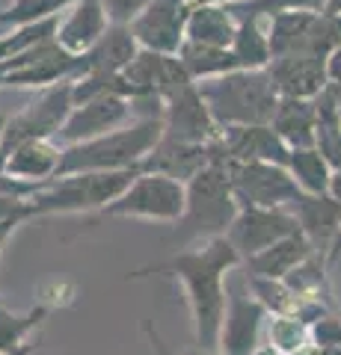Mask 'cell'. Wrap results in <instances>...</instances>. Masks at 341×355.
<instances>
[{"mask_svg":"<svg viewBox=\"0 0 341 355\" xmlns=\"http://www.w3.org/2000/svg\"><path fill=\"white\" fill-rule=\"evenodd\" d=\"M140 53V42L128 24H110L107 33L86 53H81V77H113L122 74ZM78 77V80H81Z\"/></svg>","mask_w":341,"mask_h":355,"instance_id":"ac0fdd59","label":"cell"},{"mask_svg":"<svg viewBox=\"0 0 341 355\" xmlns=\"http://www.w3.org/2000/svg\"><path fill=\"white\" fill-rule=\"evenodd\" d=\"M74 3H78V0H13L6 9H0V36L9 30L57 18L60 9L74 6Z\"/></svg>","mask_w":341,"mask_h":355,"instance_id":"4316f807","label":"cell"},{"mask_svg":"<svg viewBox=\"0 0 341 355\" xmlns=\"http://www.w3.org/2000/svg\"><path fill=\"white\" fill-rule=\"evenodd\" d=\"M163 139V116H142L140 121L104 137L65 146L60 157L57 178L78 172H119L134 169L149 157V151Z\"/></svg>","mask_w":341,"mask_h":355,"instance_id":"3957f363","label":"cell"},{"mask_svg":"<svg viewBox=\"0 0 341 355\" xmlns=\"http://www.w3.org/2000/svg\"><path fill=\"white\" fill-rule=\"evenodd\" d=\"M228 160H217L187 181V207L178 228L167 234V243H187L199 237H226L228 225L238 216V198L228 181Z\"/></svg>","mask_w":341,"mask_h":355,"instance_id":"277c9868","label":"cell"},{"mask_svg":"<svg viewBox=\"0 0 341 355\" xmlns=\"http://www.w3.org/2000/svg\"><path fill=\"white\" fill-rule=\"evenodd\" d=\"M219 146L226 151V160H264L288 166L291 148L270 125H235L219 128Z\"/></svg>","mask_w":341,"mask_h":355,"instance_id":"9a60e30c","label":"cell"},{"mask_svg":"<svg viewBox=\"0 0 341 355\" xmlns=\"http://www.w3.org/2000/svg\"><path fill=\"white\" fill-rule=\"evenodd\" d=\"M33 216V207H30V202H27V207L24 210H18V214H13V216H3L0 219V252H3V246H6V240L13 237V231L21 225L24 219H30Z\"/></svg>","mask_w":341,"mask_h":355,"instance_id":"1f68e13d","label":"cell"},{"mask_svg":"<svg viewBox=\"0 0 341 355\" xmlns=\"http://www.w3.org/2000/svg\"><path fill=\"white\" fill-rule=\"evenodd\" d=\"M291 234H300V222L285 207H240L226 231L228 243L244 261Z\"/></svg>","mask_w":341,"mask_h":355,"instance_id":"8fae6325","label":"cell"},{"mask_svg":"<svg viewBox=\"0 0 341 355\" xmlns=\"http://www.w3.org/2000/svg\"><path fill=\"white\" fill-rule=\"evenodd\" d=\"M178 60L184 62V69L193 80H208V77H219L228 71H244L232 48H214V44H202L190 39H184Z\"/></svg>","mask_w":341,"mask_h":355,"instance_id":"cb8c5ba5","label":"cell"},{"mask_svg":"<svg viewBox=\"0 0 341 355\" xmlns=\"http://www.w3.org/2000/svg\"><path fill=\"white\" fill-rule=\"evenodd\" d=\"M329 92H333V95L338 98V101H341V86H335V83H329Z\"/></svg>","mask_w":341,"mask_h":355,"instance_id":"ab89813d","label":"cell"},{"mask_svg":"<svg viewBox=\"0 0 341 355\" xmlns=\"http://www.w3.org/2000/svg\"><path fill=\"white\" fill-rule=\"evenodd\" d=\"M74 110V80H63L53 89H48L39 101L24 107L15 119L6 121L3 137H0V169L6 157L13 154L21 142L30 139H53L63 130L65 119Z\"/></svg>","mask_w":341,"mask_h":355,"instance_id":"52a82bcc","label":"cell"},{"mask_svg":"<svg viewBox=\"0 0 341 355\" xmlns=\"http://www.w3.org/2000/svg\"><path fill=\"white\" fill-rule=\"evenodd\" d=\"M190 12H193L190 0H151L128 27L146 51L178 57L181 44L187 39V21H190Z\"/></svg>","mask_w":341,"mask_h":355,"instance_id":"7c38bea8","label":"cell"},{"mask_svg":"<svg viewBox=\"0 0 341 355\" xmlns=\"http://www.w3.org/2000/svg\"><path fill=\"white\" fill-rule=\"evenodd\" d=\"M140 175V166L119 172H78L51 178L39 193H33L27 202L33 216L48 214H83V210H104L110 202H116Z\"/></svg>","mask_w":341,"mask_h":355,"instance_id":"5b68a950","label":"cell"},{"mask_svg":"<svg viewBox=\"0 0 341 355\" xmlns=\"http://www.w3.org/2000/svg\"><path fill=\"white\" fill-rule=\"evenodd\" d=\"M312 326L297 314H276L270 323V349L279 355H291L306 343H312Z\"/></svg>","mask_w":341,"mask_h":355,"instance_id":"f546056e","label":"cell"},{"mask_svg":"<svg viewBox=\"0 0 341 355\" xmlns=\"http://www.w3.org/2000/svg\"><path fill=\"white\" fill-rule=\"evenodd\" d=\"M338 121H341V101H338Z\"/></svg>","mask_w":341,"mask_h":355,"instance_id":"7bdbcfd3","label":"cell"},{"mask_svg":"<svg viewBox=\"0 0 341 355\" xmlns=\"http://www.w3.org/2000/svg\"><path fill=\"white\" fill-rule=\"evenodd\" d=\"M217 137H219V128L196 83L178 89V92L163 101V139L202 146V142H214Z\"/></svg>","mask_w":341,"mask_h":355,"instance_id":"4fadbf2b","label":"cell"},{"mask_svg":"<svg viewBox=\"0 0 341 355\" xmlns=\"http://www.w3.org/2000/svg\"><path fill=\"white\" fill-rule=\"evenodd\" d=\"M3 128H6V119L0 116V137H3Z\"/></svg>","mask_w":341,"mask_h":355,"instance_id":"60d3db41","label":"cell"},{"mask_svg":"<svg viewBox=\"0 0 341 355\" xmlns=\"http://www.w3.org/2000/svg\"><path fill=\"white\" fill-rule=\"evenodd\" d=\"M270 128L288 142V148H315L317 142L315 98H279Z\"/></svg>","mask_w":341,"mask_h":355,"instance_id":"7402d4cb","label":"cell"},{"mask_svg":"<svg viewBox=\"0 0 341 355\" xmlns=\"http://www.w3.org/2000/svg\"><path fill=\"white\" fill-rule=\"evenodd\" d=\"M244 258L228 243V237L208 240L202 249H187L160 263H149L142 270L125 275L131 279H151V275H175L187 284L193 323H196V343L202 349H219V329L226 317V275L238 270Z\"/></svg>","mask_w":341,"mask_h":355,"instance_id":"6da1fadb","label":"cell"},{"mask_svg":"<svg viewBox=\"0 0 341 355\" xmlns=\"http://www.w3.org/2000/svg\"><path fill=\"white\" fill-rule=\"evenodd\" d=\"M326 193L333 196L335 202H341V169L333 172V178H329V190H326Z\"/></svg>","mask_w":341,"mask_h":355,"instance_id":"836d02e7","label":"cell"},{"mask_svg":"<svg viewBox=\"0 0 341 355\" xmlns=\"http://www.w3.org/2000/svg\"><path fill=\"white\" fill-rule=\"evenodd\" d=\"M312 252H315L312 243L306 240V234L300 231V234H291V237H285L279 243H273L270 249H264L258 254H252V258H247L244 270H247V275H252V279L282 282L285 275H288L291 270H297V266L309 258Z\"/></svg>","mask_w":341,"mask_h":355,"instance_id":"44dd1931","label":"cell"},{"mask_svg":"<svg viewBox=\"0 0 341 355\" xmlns=\"http://www.w3.org/2000/svg\"><path fill=\"white\" fill-rule=\"evenodd\" d=\"M291 214L300 222V231L306 234V240L312 243L315 254L329 258L333 243L341 231V202H335L329 193H324V196L303 193L291 205Z\"/></svg>","mask_w":341,"mask_h":355,"instance_id":"e0dca14e","label":"cell"},{"mask_svg":"<svg viewBox=\"0 0 341 355\" xmlns=\"http://www.w3.org/2000/svg\"><path fill=\"white\" fill-rule=\"evenodd\" d=\"M131 119V101L122 95H95L90 101H83L72 110V116L65 119L63 130L57 133V142L65 146H78V142L104 137L110 130H119Z\"/></svg>","mask_w":341,"mask_h":355,"instance_id":"5bb4252c","label":"cell"},{"mask_svg":"<svg viewBox=\"0 0 341 355\" xmlns=\"http://www.w3.org/2000/svg\"><path fill=\"white\" fill-rule=\"evenodd\" d=\"M291 355H317V347H315V343H306V347H300V349L291 352Z\"/></svg>","mask_w":341,"mask_h":355,"instance_id":"8d00e7d4","label":"cell"},{"mask_svg":"<svg viewBox=\"0 0 341 355\" xmlns=\"http://www.w3.org/2000/svg\"><path fill=\"white\" fill-rule=\"evenodd\" d=\"M187 355H217V349H202V347H196V349H190Z\"/></svg>","mask_w":341,"mask_h":355,"instance_id":"f35d334b","label":"cell"},{"mask_svg":"<svg viewBox=\"0 0 341 355\" xmlns=\"http://www.w3.org/2000/svg\"><path fill=\"white\" fill-rule=\"evenodd\" d=\"M258 355H279V352H273V349L267 347V349H264V352H258Z\"/></svg>","mask_w":341,"mask_h":355,"instance_id":"b9f144b4","label":"cell"},{"mask_svg":"<svg viewBox=\"0 0 341 355\" xmlns=\"http://www.w3.org/2000/svg\"><path fill=\"white\" fill-rule=\"evenodd\" d=\"M63 148L57 146V139H30L9 154L0 175H9L15 181L27 184H45L51 178H57L60 169Z\"/></svg>","mask_w":341,"mask_h":355,"instance_id":"d6986e66","label":"cell"},{"mask_svg":"<svg viewBox=\"0 0 341 355\" xmlns=\"http://www.w3.org/2000/svg\"><path fill=\"white\" fill-rule=\"evenodd\" d=\"M196 86H199V95L205 98L217 128L270 125L282 98L267 69L228 71L199 80Z\"/></svg>","mask_w":341,"mask_h":355,"instance_id":"7a4b0ae2","label":"cell"},{"mask_svg":"<svg viewBox=\"0 0 341 355\" xmlns=\"http://www.w3.org/2000/svg\"><path fill=\"white\" fill-rule=\"evenodd\" d=\"M193 6H208V3H214V6H228V3H240V0H190Z\"/></svg>","mask_w":341,"mask_h":355,"instance_id":"e575fe53","label":"cell"},{"mask_svg":"<svg viewBox=\"0 0 341 355\" xmlns=\"http://www.w3.org/2000/svg\"><path fill=\"white\" fill-rule=\"evenodd\" d=\"M317 355H341V347H317Z\"/></svg>","mask_w":341,"mask_h":355,"instance_id":"74e56055","label":"cell"},{"mask_svg":"<svg viewBox=\"0 0 341 355\" xmlns=\"http://www.w3.org/2000/svg\"><path fill=\"white\" fill-rule=\"evenodd\" d=\"M267 317L256 296L247 272L235 275V282L226 284V317L219 329V352L223 355H258V331Z\"/></svg>","mask_w":341,"mask_h":355,"instance_id":"30bf717a","label":"cell"},{"mask_svg":"<svg viewBox=\"0 0 341 355\" xmlns=\"http://www.w3.org/2000/svg\"><path fill=\"white\" fill-rule=\"evenodd\" d=\"M226 166L238 207H291L303 196L288 166L264 160H228Z\"/></svg>","mask_w":341,"mask_h":355,"instance_id":"9c48e42d","label":"cell"},{"mask_svg":"<svg viewBox=\"0 0 341 355\" xmlns=\"http://www.w3.org/2000/svg\"><path fill=\"white\" fill-rule=\"evenodd\" d=\"M267 71L282 98H317L329 86V60L324 57H276L270 60Z\"/></svg>","mask_w":341,"mask_h":355,"instance_id":"2e32d148","label":"cell"},{"mask_svg":"<svg viewBox=\"0 0 341 355\" xmlns=\"http://www.w3.org/2000/svg\"><path fill=\"white\" fill-rule=\"evenodd\" d=\"M329 83H335L341 86V48L329 57Z\"/></svg>","mask_w":341,"mask_h":355,"instance_id":"d6a6232c","label":"cell"},{"mask_svg":"<svg viewBox=\"0 0 341 355\" xmlns=\"http://www.w3.org/2000/svg\"><path fill=\"white\" fill-rule=\"evenodd\" d=\"M288 172L294 181L300 184L303 193L324 196L329 190V178H333V166L324 160V154L317 148H291L288 157Z\"/></svg>","mask_w":341,"mask_h":355,"instance_id":"d4e9b609","label":"cell"},{"mask_svg":"<svg viewBox=\"0 0 341 355\" xmlns=\"http://www.w3.org/2000/svg\"><path fill=\"white\" fill-rule=\"evenodd\" d=\"M110 24H131L151 0H101Z\"/></svg>","mask_w":341,"mask_h":355,"instance_id":"4dcf8cb0","label":"cell"},{"mask_svg":"<svg viewBox=\"0 0 341 355\" xmlns=\"http://www.w3.org/2000/svg\"><path fill=\"white\" fill-rule=\"evenodd\" d=\"M324 12H329V15H341V0H326V9Z\"/></svg>","mask_w":341,"mask_h":355,"instance_id":"d590c367","label":"cell"},{"mask_svg":"<svg viewBox=\"0 0 341 355\" xmlns=\"http://www.w3.org/2000/svg\"><path fill=\"white\" fill-rule=\"evenodd\" d=\"M107 27H110V18L104 12L101 0H78V3L72 6L69 18H65L57 30V44L63 51L81 57V53H86L104 36Z\"/></svg>","mask_w":341,"mask_h":355,"instance_id":"ffe728a7","label":"cell"},{"mask_svg":"<svg viewBox=\"0 0 341 355\" xmlns=\"http://www.w3.org/2000/svg\"><path fill=\"white\" fill-rule=\"evenodd\" d=\"M238 36V18L226 6H193L190 21H187V39L214 44V48H232Z\"/></svg>","mask_w":341,"mask_h":355,"instance_id":"603a6c76","label":"cell"},{"mask_svg":"<svg viewBox=\"0 0 341 355\" xmlns=\"http://www.w3.org/2000/svg\"><path fill=\"white\" fill-rule=\"evenodd\" d=\"M187 207V184L167 175L140 172L134 184L110 202L101 216H137V219H158V222H178Z\"/></svg>","mask_w":341,"mask_h":355,"instance_id":"ba28073f","label":"cell"},{"mask_svg":"<svg viewBox=\"0 0 341 355\" xmlns=\"http://www.w3.org/2000/svg\"><path fill=\"white\" fill-rule=\"evenodd\" d=\"M261 18H240L238 36L232 42V53L238 57L240 69H267L270 65V44L267 33H261Z\"/></svg>","mask_w":341,"mask_h":355,"instance_id":"484cf974","label":"cell"},{"mask_svg":"<svg viewBox=\"0 0 341 355\" xmlns=\"http://www.w3.org/2000/svg\"><path fill=\"white\" fill-rule=\"evenodd\" d=\"M238 21L240 18H273L282 12H324L326 0H240L226 6Z\"/></svg>","mask_w":341,"mask_h":355,"instance_id":"83f0119b","label":"cell"},{"mask_svg":"<svg viewBox=\"0 0 341 355\" xmlns=\"http://www.w3.org/2000/svg\"><path fill=\"white\" fill-rule=\"evenodd\" d=\"M270 60L276 57H324L329 60L341 48V15L329 12H282L270 18L267 30Z\"/></svg>","mask_w":341,"mask_h":355,"instance_id":"8992f818","label":"cell"},{"mask_svg":"<svg viewBox=\"0 0 341 355\" xmlns=\"http://www.w3.org/2000/svg\"><path fill=\"white\" fill-rule=\"evenodd\" d=\"M45 317H48L45 305L33 308L24 317H18V314H13V311H6L3 305H0V355H9L13 349H18L21 343L27 340L30 331L36 329Z\"/></svg>","mask_w":341,"mask_h":355,"instance_id":"f1b7e54d","label":"cell"}]
</instances>
